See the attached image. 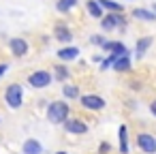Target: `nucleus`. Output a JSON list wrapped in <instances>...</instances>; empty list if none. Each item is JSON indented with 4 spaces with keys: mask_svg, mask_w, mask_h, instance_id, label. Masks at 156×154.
I'll return each instance as SVG.
<instances>
[{
    "mask_svg": "<svg viewBox=\"0 0 156 154\" xmlns=\"http://www.w3.org/2000/svg\"><path fill=\"white\" fill-rule=\"evenodd\" d=\"M9 49H11V54L15 58H24L28 54L30 45H28V41L24 37H13V39H9Z\"/></svg>",
    "mask_w": 156,
    "mask_h": 154,
    "instance_id": "obj_7",
    "label": "nucleus"
},
{
    "mask_svg": "<svg viewBox=\"0 0 156 154\" xmlns=\"http://www.w3.org/2000/svg\"><path fill=\"white\" fill-rule=\"evenodd\" d=\"M154 43V39L152 37H141L139 41H137V47H135V52H137V58H143V54L150 49V45Z\"/></svg>",
    "mask_w": 156,
    "mask_h": 154,
    "instance_id": "obj_17",
    "label": "nucleus"
},
{
    "mask_svg": "<svg viewBox=\"0 0 156 154\" xmlns=\"http://www.w3.org/2000/svg\"><path fill=\"white\" fill-rule=\"evenodd\" d=\"M111 69L118 71V73H126V71H130V54H126V56H118V58L113 60Z\"/></svg>",
    "mask_w": 156,
    "mask_h": 154,
    "instance_id": "obj_13",
    "label": "nucleus"
},
{
    "mask_svg": "<svg viewBox=\"0 0 156 154\" xmlns=\"http://www.w3.org/2000/svg\"><path fill=\"white\" fill-rule=\"evenodd\" d=\"M62 94L64 98H79V86H73V84H64L62 86Z\"/></svg>",
    "mask_w": 156,
    "mask_h": 154,
    "instance_id": "obj_19",
    "label": "nucleus"
},
{
    "mask_svg": "<svg viewBox=\"0 0 156 154\" xmlns=\"http://www.w3.org/2000/svg\"><path fill=\"white\" fill-rule=\"evenodd\" d=\"M126 2H130V0H126Z\"/></svg>",
    "mask_w": 156,
    "mask_h": 154,
    "instance_id": "obj_28",
    "label": "nucleus"
},
{
    "mask_svg": "<svg viewBox=\"0 0 156 154\" xmlns=\"http://www.w3.org/2000/svg\"><path fill=\"white\" fill-rule=\"evenodd\" d=\"M75 7H77V0H58V2H56L58 13H69V11L75 9Z\"/></svg>",
    "mask_w": 156,
    "mask_h": 154,
    "instance_id": "obj_20",
    "label": "nucleus"
},
{
    "mask_svg": "<svg viewBox=\"0 0 156 154\" xmlns=\"http://www.w3.org/2000/svg\"><path fill=\"white\" fill-rule=\"evenodd\" d=\"M105 41H107V39H105L103 34H94V37H90V43H92V45H103Z\"/></svg>",
    "mask_w": 156,
    "mask_h": 154,
    "instance_id": "obj_22",
    "label": "nucleus"
},
{
    "mask_svg": "<svg viewBox=\"0 0 156 154\" xmlns=\"http://www.w3.org/2000/svg\"><path fill=\"white\" fill-rule=\"evenodd\" d=\"M109 150H111V145H109L107 141H103V143H101V148H98V154H107Z\"/></svg>",
    "mask_w": 156,
    "mask_h": 154,
    "instance_id": "obj_23",
    "label": "nucleus"
},
{
    "mask_svg": "<svg viewBox=\"0 0 156 154\" xmlns=\"http://www.w3.org/2000/svg\"><path fill=\"white\" fill-rule=\"evenodd\" d=\"M51 81H54V75H51L49 71H45V69H39V71H34V73L28 75V86H30V88H37V90L49 88Z\"/></svg>",
    "mask_w": 156,
    "mask_h": 154,
    "instance_id": "obj_3",
    "label": "nucleus"
},
{
    "mask_svg": "<svg viewBox=\"0 0 156 154\" xmlns=\"http://www.w3.org/2000/svg\"><path fill=\"white\" fill-rule=\"evenodd\" d=\"M126 24V17L122 13H109V15H103L101 17V28L105 32H111L115 26H124Z\"/></svg>",
    "mask_w": 156,
    "mask_h": 154,
    "instance_id": "obj_5",
    "label": "nucleus"
},
{
    "mask_svg": "<svg viewBox=\"0 0 156 154\" xmlns=\"http://www.w3.org/2000/svg\"><path fill=\"white\" fill-rule=\"evenodd\" d=\"M130 15L135 20H139V22H156V13L150 11V9H133Z\"/></svg>",
    "mask_w": 156,
    "mask_h": 154,
    "instance_id": "obj_14",
    "label": "nucleus"
},
{
    "mask_svg": "<svg viewBox=\"0 0 156 154\" xmlns=\"http://www.w3.org/2000/svg\"><path fill=\"white\" fill-rule=\"evenodd\" d=\"M86 9H88V13H90L94 20H101V17H103V9H101V5L96 2V0H88V2H86Z\"/></svg>",
    "mask_w": 156,
    "mask_h": 154,
    "instance_id": "obj_18",
    "label": "nucleus"
},
{
    "mask_svg": "<svg viewBox=\"0 0 156 154\" xmlns=\"http://www.w3.org/2000/svg\"><path fill=\"white\" fill-rule=\"evenodd\" d=\"M54 37H56L60 43H71V41H73V30H71L69 26H64V24H58V26L54 28Z\"/></svg>",
    "mask_w": 156,
    "mask_h": 154,
    "instance_id": "obj_11",
    "label": "nucleus"
},
{
    "mask_svg": "<svg viewBox=\"0 0 156 154\" xmlns=\"http://www.w3.org/2000/svg\"><path fill=\"white\" fill-rule=\"evenodd\" d=\"M22 154H43V143L39 139L30 137L22 143Z\"/></svg>",
    "mask_w": 156,
    "mask_h": 154,
    "instance_id": "obj_10",
    "label": "nucleus"
},
{
    "mask_svg": "<svg viewBox=\"0 0 156 154\" xmlns=\"http://www.w3.org/2000/svg\"><path fill=\"white\" fill-rule=\"evenodd\" d=\"M154 13H156V7H154Z\"/></svg>",
    "mask_w": 156,
    "mask_h": 154,
    "instance_id": "obj_27",
    "label": "nucleus"
},
{
    "mask_svg": "<svg viewBox=\"0 0 156 154\" xmlns=\"http://www.w3.org/2000/svg\"><path fill=\"white\" fill-rule=\"evenodd\" d=\"M69 113H71V107L66 101H54L47 105V120L51 124H64Z\"/></svg>",
    "mask_w": 156,
    "mask_h": 154,
    "instance_id": "obj_1",
    "label": "nucleus"
},
{
    "mask_svg": "<svg viewBox=\"0 0 156 154\" xmlns=\"http://www.w3.org/2000/svg\"><path fill=\"white\" fill-rule=\"evenodd\" d=\"M58 58L69 62V60H77L79 58V47H73V45H66L62 49H58Z\"/></svg>",
    "mask_w": 156,
    "mask_h": 154,
    "instance_id": "obj_12",
    "label": "nucleus"
},
{
    "mask_svg": "<svg viewBox=\"0 0 156 154\" xmlns=\"http://www.w3.org/2000/svg\"><path fill=\"white\" fill-rule=\"evenodd\" d=\"M5 103L11 109H20L24 105V88L20 84H9L5 90Z\"/></svg>",
    "mask_w": 156,
    "mask_h": 154,
    "instance_id": "obj_2",
    "label": "nucleus"
},
{
    "mask_svg": "<svg viewBox=\"0 0 156 154\" xmlns=\"http://www.w3.org/2000/svg\"><path fill=\"white\" fill-rule=\"evenodd\" d=\"M69 75H71V71H69L64 64H58V66H56V71H54V79H58V81H66V79H69Z\"/></svg>",
    "mask_w": 156,
    "mask_h": 154,
    "instance_id": "obj_21",
    "label": "nucleus"
},
{
    "mask_svg": "<svg viewBox=\"0 0 156 154\" xmlns=\"http://www.w3.org/2000/svg\"><path fill=\"white\" fill-rule=\"evenodd\" d=\"M118 139H120V154H128V128L122 124L118 128Z\"/></svg>",
    "mask_w": 156,
    "mask_h": 154,
    "instance_id": "obj_15",
    "label": "nucleus"
},
{
    "mask_svg": "<svg viewBox=\"0 0 156 154\" xmlns=\"http://www.w3.org/2000/svg\"><path fill=\"white\" fill-rule=\"evenodd\" d=\"M11 66H9V62H0V77L2 75H7V71H9Z\"/></svg>",
    "mask_w": 156,
    "mask_h": 154,
    "instance_id": "obj_24",
    "label": "nucleus"
},
{
    "mask_svg": "<svg viewBox=\"0 0 156 154\" xmlns=\"http://www.w3.org/2000/svg\"><path fill=\"white\" fill-rule=\"evenodd\" d=\"M101 47H103V52L113 54V56H126L128 54V49H126V45L122 41H105Z\"/></svg>",
    "mask_w": 156,
    "mask_h": 154,
    "instance_id": "obj_9",
    "label": "nucleus"
},
{
    "mask_svg": "<svg viewBox=\"0 0 156 154\" xmlns=\"http://www.w3.org/2000/svg\"><path fill=\"white\" fill-rule=\"evenodd\" d=\"M150 111H152V116L156 118V101H152V103H150Z\"/></svg>",
    "mask_w": 156,
    "mask_h": 154,
    "instance_id": "obj_25",
    "label": "nucleus"
},
{
    "mask_svg": "<svg viewBox=\"0 0 156 154\" xmlns=\"http://www.w3.org/2000/svg\"><path fill=\"white\" fill-rule=\"evenodd\" d=\"M62 126H64V131L71 133V135H86V133H88V124H86L83 120H79V118H66Z\"/></svg>",
    "mask_w": 156,
    "mask_h": 154,
    "instance_id": "obj_8",
    "label": "nucleus"
},
{
    "mask_svg": "<svg viewBox=\"0 0 156 154\" xmlns=\"http://www.w3.org/2000/svg\"><path fill=\"white\" fill-rule=\"evenodd\" d=\"M79 103H81L83 109H90V111H101L107 105V101L103 96H98V94H81L79 96Z\"/></svg>",
    "mask_w": 156,
    "mask_h": 154,
    "instance_id": "obj_4",
    "label": "nucleus"
},
{
    "mask_svg": "<svg viewBox=\"0 0 156 154\" xmlns=\"http://www.w3.org/2000/svg\"><path fill=\"white\" fill-rule=\"evenodd\" d=\"M56 154H69V152H64V150H60V152H56Z\"/></svg>",
    "mask_w": 156,
    "mask_h": 154,
    "instance_id": "obj_26",
    "label": "nucleus"
},
{
    "mask_svg": "<svg viewBox=\"0 0 156 154\" xmlns=\"http://www.w3.org/2000/svg\"><path fill=\"white\" fill-rule=\"evenodd\" d=\"M96 2L101 5L103 11H109V13H122L124 11V7L120 2H113V0H96Z\"/></svg>",
    "mask_w": 156,
    "mask_h": 154,
    "instance_id": "obj_16",
    "label": "nucleus"
},
{
    "mask_svg": "<svg viewBox=\"0 0 156 154\" xmlns=\"http://www.w3.org/2000/svg\"><path fill=\"white\" fill-rule=\"evenodd\" d=\"M137 145L143 154H156V137L150 133H139L137 135Z\"/></svg>",
    "mask_w": 156,
    "mask_h": 154,
    "instance_id": "obj_6",
    "label": "nucleus"
}]
</instances>
